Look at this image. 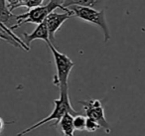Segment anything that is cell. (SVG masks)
I'll list each match as a JSON object with an SVG mask.
<instances>
[{"mask_svg":"<svg viewBox=\"0 0 145 136\" xmlns=\"http://www.w3.org/2000/svg\"><path fill=\"white\" fill-rule=\"evenodd\" d=\"M84 109L87 114V117L95 121L101 128H103L107 134L111 132V128L109 123L105 118V109L103 107V103L99 99H89L87 101H81Z\"/></svg>","mask_w":145,"mask_h":136,"instance_id":"obj_5","label":"cell"},{"mask_svg":"<svg viewBox=\"0 0 145 136\" xmlns=\"http://www.w3.org/2000/svg\"><path fill=\"white\" fill-rule=\"evenodd\" d=\"M60 126L64 136H74L75 126H74V115L71 113H66L60 121Z\"/></svg>","mask_w":145,"mask_h":136,"instance_id":"obj_10","label":"cell"},{"mask_svg":"<svg viewBox=\"0 0 145 136\" xmlns=\"http://www.w3.org/2000/svg\"><path fill=\"white\" fill-rule=\"evenodd\" d=\"M19 1V7H27L28 8L29 0H18Z\"/></svg>","mask_w":145,"mask_h":136,"instance_id":"obj_17","label":"cell"},{"mask_svg":"<svg viewBox=\"0 0 145 136\" xmlns=\"http://www.w3.org/2000/svg\"><path fill=\"white\" fill-rule=\"evenodd\" d=\"M5 2H6V5L8 6V8L10 9V11H12V12L19 7L18 0H5Z\"/></svg>","mask_w":145,"mask_h":136,"instance_id":"obj_15","label":"cell"},{"mask_svg":"<svg viewBox=\"0 0 145 136\" xmlns=\"http://www.w3.org/2000/svg\"><path fill=\"white\" fill-rule=\"evenodd\" d=\"M62 5L64 8H70L71 6H81L93 8L95 10H105V0H64Z\"/></svg>","mask_w":145,"mask_h":136,"instance_id":"obj_8","label":"cell"},{"mask_svg":"<svg viewBox=\"0 0 145 136\" xmlns=\"http://www.w3.org/2000/svg\"><path fill=\"white\" fill-rule=\"evenodd\" d=\"M4 40V41H6V42H8L9 44H11L12 46H15V47H19V48H21V46L18 44V43L16 42V41L14 40V39L12 38L11 36H9L8 34H6V33H4L3 32L1 29H0V40ZM22 49V48H21Z\"/></svg>","mask_w":145,"mask_h":136,"instance_id":"obj_14","label":"cell"},{"mask_svg":"<svg viewBox=\"0 0 145 136\" xmlns=\"http://www.w3.org/2000/svg\"><path fill=\"white\" fill-rule=\"evenodd\" d=\"M44 2V0H29V5H28V8H33V7H37V6H40V5L43 4Z\"/></svg>","mask_w":145,"mask_h":136,"instance_id":"obj_16","label":"cell"},{"mask_svg":"<svg viewBox=\"0 0 145 136\" xmlns=\"http://www.w3.org/2000/svg\"><path fill=\"white\" fill-rule=\"evenodd\" d=\"M16 17L17 15L13 14L12 11L8 8L5 0H0V21L5 26L11 28L16 23Z\"/></svg>","mask_w":145,"mask_h":136,"instance_id":"obj_9","label":"cell"},{"mask_svg":"<svg viewBox=\"0 0 145 136\" xmlns=\"http://www.w3.org/2000/svg\"><path fill=\"white\" fill-rule=\"evenodd\" d=\"M54 109L50 113V115L45 117L44 119L38 121L37 123L33 124L30 127L22 130V131L17 134V136L26 135L27 133H30L31 131H33V130L37 129L40 126L51 121H55V127H57L59 125V123H60L61 119L63 118V116L66 113H71L74 116L79 114L72 108V104H71L70 96H69V86H65V88H60V96H59V98L54 100Z\"/></svg>","mask_w":145,"mask_h":136,"instance_id":"obj_1","label":"cell"},{"mask_svg":"<svg viewBox=\"0 0 145 136\" xmlns=\"http://www.w3.org/2000/svg\"><path fill=\"white\" fill-rule=\"evenodd\" d=\"M0 29H1V30H2L4 33H6V34H8L9 36L12 37V38L14 39V40L16 41V42L18 43L19 45H20L21 48L24 49L25 51H29V50H30V48H28V47L26 46V44H25V43H24V41H23L22 39L19 38V37L17 36V35L15 34V33L13 32V31L11 30L10 28H8V27H7V26H5V25L3 24V23L1 22V21H0Z\"/></svg>","mask_w":145,"mask_h":136,"instance_id":"obj_11","label":"cell"},{"mask_svg":"<svg viewBox=\"0 0 145 136\" xmlns=\"http://www.w3.org/2000/svg\"><path fill=\"white\" fill-rule=\"evenodd\" d=\"M86 123H87V116L82 115V114L74 116V126L76 130L78 131L86 130Z\"/></svg>","mask_w":145,"mask_h":136,"instance_id":"obj_12","label":"cell"},{"mask_svg":"<svg viewBox=\"0 0 145 136\" xmlns=\"http://www.w3.org/2000/svg\"><path fill=\"white\" fill-rule=\"evenodd\" d=\"M48 46L52 52L55 66H56V75L54 76L53 84H54V86H58L60 90L65 86H68L69 76L71 74V71L75 66V63L72 62L71 58H69L66 54H63L58 49L55 48L53 43H50Z\"/></svg>","mask_w":145,"mask_h":136,"instance_id":"obj_3","label":"cell"},{"mask_svg":"<svg viewBox=\"0 0 145 136\" xmlns=\"http://www.w3.org/2000/svg\"><path fill=\"white\" fill-rule=\"evenodd\" d=\"M24 43L26 44V46L28 48H30V45L33 41L35 40H43L44 42H46L47 44H50L52 43L50 41V36H49V31H48V27H47L46 22H42L41 24L37 25L36 28L34 29L32 33H24L22 35Z\"/></svg>","mask_w":145,"mask_h":136,"instance_id":"obj_7","label":"cell"},{"mask_svg":"<svg viewBox=\"0 0 145 136\" xmlns=\"http://www.w3.org/2000/svg\"><path fill=\"white\" fill-rule=\"evenodd\" d=\"M74 16V13L72 11L70 12H63V13H58L53 11L52 13L48 15V17L46 18L45 22L48 27L49 31V36H50V41L53 43V41L55 40V35L58 32V30L61 28L63 24L66 22L68 19H70L71 17Z\"/></svg>","mask_w":145,"mask_h":136,"instance_id":"obj_6","label":"cell"},{"mask_svg":"<svg viewBox=\"0 0 145 136\" xmlns=\"http://www.w3.org/2000/svg\"><path fill=\"white\" fill-rule=\"evenodd\" d=\"M101 128V126L97 123L95 121H93V119L87 117V123H86V131L88 132H95L97 130H99Z\"/></svg>","mask_w":145,"mask_h":136,"instance_id":"obj_13","label":"cell"},{"mask_svg":"<svg viewBox=\"0 0 145 136\" xmlns=\"http://www.w3.org/2000/svg\"><path fill=\"white\" fill-rule=\"evenodd\" d=\"M69 9L74 13V16L77 18L99 27L103 33L105 43L110 40V31L105 19V10H95L93 8L81 6H71Z\"/></svg>","mask_w":145,"mask_h":136,"instance_id":"obj_4","label":"cell"},{"mask_svg":"<svg viewBox=\"0 0 145 136\" xmlns=\"http://www.w3.org/2000/svg\"><path fill=\"white\" fill-rule=\"evenodd\" d=\"M4 126H5V121L2 119V118L0 117V133L3 131V129H4Z\"/></svg>","mask_w":145,"mask_h":136,"instance_id":"obj_18","label":"cell"},{"mask_svg":"<svg viewBox=\"0 0 145 136\" xmlns=\"http://www.w3.org/2000/svg\"><path fill=\"white\" fill-rule=\"evenodd\" d=\"M58 8L62 9V10L66 11V12H70L71 11L69 8H64L61 3L54 1V0H50L47 4L33 7V8L29 9L24 14L17 15L16 23L10 29L13 31L18 28V27H20L21 25L26 24V23H32V24H36V25L41 24V23L46 20V18L48 17V15L50 13H52L53 11H55Z\"/></svg>","mask_w":145,"mask_h":136,"instance_id":"obj_2","label":"cell"}]
</instances>
